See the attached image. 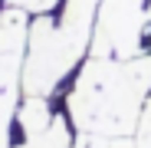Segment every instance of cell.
Wrapping results in <instances>:
<instances>
[{"label": "cell", "mask_w": 151, "mask_h": 148, "mask_svg": "<svg viewBox=\"0 0 151 148\" xmlns=\"http://www.w3.org/2000/svg\"><path fill=\"white\" fill-rule=\"evenodd\" d=\"M148 23H151V0H148Z\"/></svg>", "instance_id": "obj_11"}, {"label": "cell", "mask_w": 151, "mask_h": 148, "mask_svg": "<svg viewBox=\"0 0 151 148\" xmlns=\"http://www.w3.org/2000/svg\"><path fill=\"white\" fill-rule=\"evenodd\" d=\"M151 95V56H92L76 79L66 112L79 132L132 135L145 99Z\"/></svg>", "instance_id": "obj_1"}, {"label": "cell", "mask_w": 151, "mask_h": 148, "mask_svg": "<svg viewBox=\"0 0 151 148\" xmlns=\"http://www.w3.org/2000/svg\"><path fill=\"white\" fill-rule=\"evenodd\" d=\"M13 148H72V135H69V122L63 115L53 118V125H49L46 132L27 138L23 145H13Z\"/></svg>", "instance_id": "obj_6"}, {"label": "cell", "mask_w": 151, "mask_h": 148, "mask_svg": "<svg viewBox=\"0 0 151 148\" xmlns=\"http://www.w3.org/2000/svg\"><path fill=\"white\" fill-rule=\"evenodd\" d=\"M148 23V0H99L95 33H92V56H118L132 59L141 56Z\"/></svg>", "instance_id": "obj_3"}, {"label": "cell", "mask_w": 151, "mask_h": 148, "mask_svg": "<svg viewBox=\"0 0 151 148\" xmlns=\"http://www.w3.org/2000/svg\"><path fill=\"white\" fill-rule=\"evenodd\" d=\"M27 13L10 7L0 17V148H10V122L20 109L23 59H27Z\"/></svg>", "instance_id": "obj_4"}, {"label": "cell", "mask_w": 151, "mask_h": 148, "mask_svg": "<svg viewBox=\"0 0 151 148\" xmlns=\"http://www.w3.org/2000/svg\"><path fill=\"white\" fill-rule=\"evenodd\" d=\"M86 43H79L59 20L49 13L36 17L27 33V59H23V92L27 95H49L76 63L82 59Z\"/></svg>", "instance_id": "obj_2"}, {"label": "cell", "mask_w": 151, "mask_h": 148, "mask_svg": "<svg viewBox=\"0 0 151 148\" xmlns=\"http://www.w3.org/2000/svg\"><path fill=\"white\" fill-rule=\"evenodd\" d=\"M132 138H135V148H151V95L141 105V115H138V125H135Z\"/></svg>", "instance_id": "obj_7"}, {"label": "cell", "mask_w": 151, "mask_h": 148, "mask_svg": "<svg viewBox=\"0 0 151 148\" xmlns=\"http://www.w3.org/2000/svg\"><path fill=\"white\" fill-rule=\"evenodd\" d=\"M0 17H4V13H0Z\"/></svg>", "instance_id": "obj_12"}, {"label": "cell", "mask_w": 151, "mask_h": 148, "mask_svg": "<svg viewBox=\"0 0 151 148\" xmlns=\"http://www.w3.org/2000/svg\"><path fill=\"white\" fill-rule=\"evenodd\" d=\"M112 148H135V138L132 135H115L112 138Z\"/></svg>", "instance_id": "obj_10"}, {"label": "cell", "mask_w": 151, "mask_h": 148, "mask_svg": "<svg viewBox=\"0 0 151 148\" xmlns=\"http://www.w3.org/2000/svg\"><path fill=\"white\" fill-rule=\"evenodd\" d=\"M7 4L17 7V10H23V13H36V17H43V13H49V10H56L59 0H7Z\"/></svg>", "instance_id": "obj_8"}, {"label": "cell", "mask_w": 151, "mask_h": 148, "mask_svg": "<svg viewBox=\"0 0 151 148\" xmlns=\"http://www.w3.org/2000/svg\"><path fill=\"white\" fill-rule=\"evenodd\" d=\"M53 109H49V102H46V95H27L20 102V109H17V125H20V132H23V138H33V135H40V132H46L49 125H53Z\"/></svg>", "instance_id": "obj_5"}, {"label": "cell", "mask_w": 151, "mask_h": 148, "mask_svg": "<svg viewBox=\"0 0 151 148\" xmlns=\"http://www.w3.org/2000/svg\"><path fill=\"white\" fill-rule=\"evenodd\" d=\"M72 148H112V138L99 132H79L72 138Z\"/></svg>", "instance_id": "obj_9"}]
</instances>
